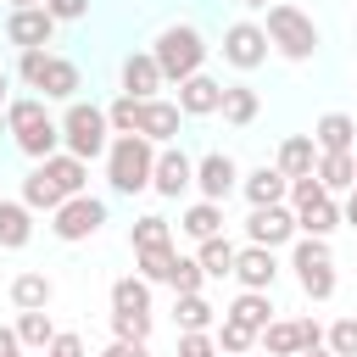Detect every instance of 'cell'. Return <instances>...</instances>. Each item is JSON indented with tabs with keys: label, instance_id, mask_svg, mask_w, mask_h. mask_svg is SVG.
I'll return each mask as SVG.
<instances>
[{
	"label": "cell",
	"instance_id": "5b68a950",
	"mask_svg": "<svg viewBox=\"0 0 357 357\" xmlns=\"http://www.w3.org/2000/svg\"><path fill=\"white\" fill-rule=\"evenodd\" d=\"M17 73H22L28 89H45V100H73V95H78V67H73L67 56H50L45 45H39V50H22Z\"/></svg>",
	"mask_w": 357,
	"mask_h": 357
},
{
	"label": "cell",
	"instance_id": "44dd1931",
	"mask_svg": "<svg viewBox=\"0 0 357 357\" xmlns=\"http://www.w3.org/2000/svg\"><path fill=\"white\" fill-rule=\"evenodd\" d=\"M284 178H301V173H312L318 167V145H312V134H290L284 145H279V162H273Z\"/></svg>",
	"mask_w": 357,
	"mask_h": 357
},
{
	"label": "cell",
	"instance_id": "60d3db41",
	"mask_svg": "<svg viewBox=\"0 0 357 357\" xmlns=\"http://www.w3.org/2000/svg\"><path fill=\"white\" fill-rule=\"evenodd\" d=\"M284 195H290V206L301 212V206H312V201H324L329 190L318 184V173H301V178H290V190H284Z\"/></svg>",
	"mask_w": 357,
	"mask_h": 357
},
{
	"label": "cell",
	"instance_id": "ac0fdd59",
	"mask_svg": "<svg viewBox=\"0 0 357 357\" xmlns=\"http://www.w3.org/2000/svg\"><path fill=\"white\" fill-rule=\"evenodd\" d=\"M178 106L173 100H139V134L151 139V145H167L173 134H178Z\"/></svg>",
	"mask_w": 357,
	"mask_h": 357
},
{
	"label": "cell",
	"instance_id": "7a4b0ae2",
	"mask_svg": "<svg viewBox=\"0 0 357 357\" xmlns=\"http://www.w3.org/2000/svg\"><path fill=\"white\" fill-rule=\"evenodd\" d=\"M151 167H156V145L145 134H117L106 145V178L117 195H139L151 190Z\"/></svg>",
	"mask_w": 357,
	"mask_h": 357
},
{
	"label": "cell",
	"instance_id": "f907efd6",
	"mask_svg": "<svg viewBox=\"0 0 357 357\" xmlns=\"http://www.w3.org/2000/svg\"><path fill=\"white\" fill-rule=\"evenodd\" d=\"M296 357H335L329 346H312V351H296Z\"/></svg>",
	"mask_w": 357,
	"mask_h": 357
},
{
	"label": "cell",
	"instance_id": "7402d4cb",
	"mask_svg": "<svg viewBox=\"0 0 357 357\" xmlns=\"http://www.w3.org/2000/svg\"><path fill=\"white\" fill-rule=\"evenodd\" d=\"M318 184L335 195V190H351L357 184V162H351V151H318Z\"/></svg>",
	"mask_w": 357,
	"mask_h": 357
},
{
	"label": "cell",
	"instance_id": "4316f807",
	"mask_svg": "<svg viewBox=\"0 0 357 357\" xmlns=\"http://www.w3.org/2000/svg\"><path fill=\"white\" fill-rule=\"evenodd\" d=\"M201 251H195V262H201V273L206 279H229L234 273V245L223 240V234H212V240H195Z\"/></svg>",
	"mask_w": 357,
	"mask_h": 357
},
{
	"label": "cell",
	"instance_id": "bcb514c9",
	"mask_svg": "<svg viewBox=\"0 0 357 357\" xmlns=\"http://www.w3.org/2000/svg\"><path fill=\"white\" fill-rule=\"evenodd\" d=\"M296 340H301V351L324 346V329H318V318H296Z\"/></svg>",
	"mask_w": 357,
	"mask_h": 357
},
{
	"label": "cell",
	"instance_id": "5bb4252c",
	"mask_svg": "<svg viewBox=\"0 0 357 357\" xmlns=\"http://www.w3.org/2000/svg\"><path fill=\"white\" fill-rule=\"evenodd\" d=\"M218 100H223V84L218 78H206V73H190V78H178V112L184 117H206V112H218Z\"/></svg>",
	"mask_w": 357,
	"mask_h": 357
},
{
	"label": "cell",
	"instance_id": "681fc988",
	"mask_svg": "<svg viewBox=\"0 0 357 357\" xmlns=\"http://www.w3.org/2000/svg\"><path fill=\"white\" fill-rule=\"evenodd\" d=\"M346 223L357 229V184H351V201H346Z\"/></svg>",
	"mask_w": 357,
	"mask_h": 357
},
{
	"label": "cell",
	"instance_id": "4dcf8cb0",
	"mask_svg": "<svg viewBox=\"0 0 357 357\" xmlns=\"http://www.w3.org/2000/svg\"><path fill=\"white\" fill-rule=\"evenodd\" d=\"M335 223H340L335 195H324V201H312V206H301V212H296V229H301V234H318V240H324Z\"/></svg>",
	"mask_w": 357,
	"mask_h": 357
},
{
	"label": "cell",
	"instance_id": "11a10c76",
	"mask_svg": "<svg viewBox=\"0 0 357 357\" xmlns=\"http://www.w3.org/2000/svg\"><path fill=\"white\" fill-rule=\"evenodd\" d=\"M0 134H6V106H0Z\"/></svg>",
	"mask_w": 357,
	"mask_h": 357
},
{
	"label": "cell",
	"instance_id": "30bf717a",
	"mask_svg": "<svg viewBox=\"0 0 357 357\" xmlns=\"http://www.w3.org/2000/svg\"><path fill=\"white\" fill-rule=\"evenodd\" d=\"M245 240L251 245H284V240H296V212L284 206V201H273V206H251V218H245Z\"/></svg>",
	"mask_w": 357,
	"mask_h": 357
},
{
	"label": "cell",
	"instance_id": "db71d44e",
	"mask_svg": "<svg viewBox=\"0 0 357 357\" xmlns=\"http://www.w3.org/2000/svg\"><path fill=\"white\" fill-rule=\"evenodd\" d=\"M17 6H45V0H11V11H17Z\"/></svg>",
	"mask_w": 357,
	"mask_h": 357
},
{
	"label": "cell",
	"instance_id": "d6986e66",
	"mask_svg": "<svg viewBox=\"0 0 357 357\" xmlns=\"http://www.w3.org/2000/svg\"><path fill=\"white\" fill-rule=\"evenodd\" d=\"M312 145H318V151H351V145H357V123H351L346 112H324V117L312 123Z\"/></svg>",
	"mask_w": 357,
	"mask_h": 357
},
{
	"label": "cell",
	"instance_id": "c3c4849f",
	"mask_svg": "<svg viewBox=\"0 0 357 357\" xmlns=\"http://www.w3.org/2000/svg\"><path fill=\"white\" fill-rule=\"evenodd\" d=\"M0 357H22V340H17V329H6V324H0Z\"/></svg>",
	"mask_w": 357,
	"mask_h": 357
},
{
	"label": "cell",
	"instance_id": "8d00e7d4",
	"mask_svg": "<svg viewBox=\"0 0 357 357\" xmlns=\"http://www.w3.org/2000/svg\"><path fill=\"white\" fill-rule=\"evenodd\" d=\"M201 279H206V273H201V262L173 251V262H167V279H162V284H173L178 296H195V290H201Z\"/></svg>",
	"mask_w": 357,
	"mask_h": 357
},
{
	"label": "cell",
	"instance_id": "4fadbf2b",
	"mask_svg": "<svg viewBox=\"0 0 357 357\" xmlns=\"http://www.w3.org/2000/svg\"><path fill=\"white\" fill-rule=\"evenodd\" d=\"M240 184V167H234V156H223V151H206L201 162H195V190H201V201H229V190Z\"/></svg>",
	"mask_w": 357,
	"mask_h": 357
},
{
	"label": "cell",
	"instance_id": "484cf974",
	"mask_svg": "<svg viewBox=\"0 0 357 357\" xmlns=\"http://www.w3.org/2000/svg\"><path fill=\"white\" fill-rule=\"evenodd\" d=\"M223 318H234V324H245V329H262V324L273 318V301H268V290H240Z\"/></svg>",
	"mask_w": 357,
	"mask_h": 357
},
{
	"label": "cell",
	"instance_id": "2e32d148",
	"mask_svg": "<svg viewBox=\"0 0 357 357\" xmlns=\"http://www.w3.org/2000/svg\"><path fill=\"white\" fill-rule=\"evenodd\" d=\"M162 84H167V78H162V67H156V56H151V50L123 61V95H134V100H156V89H162Z\"/></svg>",
	"mask_w": 357,
	"mask_h": 357
},
{
	"label": "cell",
	"instance_id": "7c38bea8",
	"mask_svg": "<svg viewBox=\"0 0 357 357\" xmlns=\"http://www.w3.org/2000/svg\"><path fill=\"white\" fill-rule=\"evenodd\" d=\"M190 184H195V162H190V156H184L178 145H167V151H156V167H151V190L173 201V195H184Z\"/></svg>",
	"mask_w": 357,
	"mask_h": 357
},
{
	"label": "cell",
	"instance_id": "cb8c5ba5",
	"mask_svg": "<svg viewBox=\"0 0 357 357\" xmlns=\"http://www.w3.org/2000/svg\"><path fill=\"white\" fill-rule=\"evenodd\" d=\"M28 240H33L28 206H22V201H0V245H6V251H22Z\"/></svg>",
	"mask_w": 357,
	"mask_h": 357
},
{
	"label": "cell",
	"instance_id": "836d02e7",
	"mask_svg": "<svg viewBox=\"0 0 357 357\" xmlns=\"http://www.w3.org/2000/svg\"><path fill=\"white\" fill-rule=\"evenodd\" d=\"M112 312H151V284L145 279H117L112 284Z\"/></svg>",
	"mask_w": 357,
	"mask_h": 357
},
{
	"label": "cell",
	"instance_id": "ab89813d",
	"mask_svg": "<svg viewBox=\"0 0 357 357\" xmlns=\"http://www.w3.org/2000/svg\"><path fill=\"white\" fill-rule=\"evenodd\" d=\"M151 335V312H112V340H145Z\"/></svg>",
	"mask_w": 357,
	"mask_h": 357
},
{
	"label": "cell",
	"instance_id": "7dc6e473",
	"mask_svg": "<svg viewBox=\"0 0 357 357\" xmlns=\"http://www.w3.org/2000/svg\"><path fill=\"white\" fill-rule=\"evenodd\" d=\"M95 357H151V351H145V340H112V346L95 351Z\"/></svg>",
	"mask_w": 357,
	"mask_h": 357
},
{
	"label": "cell",
	"instance_id": "d590c367",
	"mask_svg": "<svg viewBox=\"0 0 357 357\" xmlns=\"http://www.w3.org/2000/svg\"><path fill=\"white\" fill-rule=\"evenodd\" d=\"M212 329H218V335H212L218 351H229V357H245V351L257 346V329H245V324H234V318H218Z\"/></svg>",
	"mask_w": 357,
	"mask_h": 357
},
{
	"label": "cell",
	"instance_id": "6da1fadb",
	"mask_svg": "<svg viewBox=\"0 0 357 357\" xmlns=\"http://www.w3.org/2000/svg\"><path fill=\"white\" fill-rule=\"evenodd\" d=\"M6 134L17 139V151L22 156H33V162H45L56 145H61V123L45 112V100H6Z\"/></svg>",
	"mask_w": 357,
	"mask_h": 357
},
{
	"label": "cell",
	"instance_id": "d6a6232c",
	"mask_svg": "<svg viewBox=\"0 0 357 357\" xmlns=\"http://www.w3.org/2000/svg\"><path fill=\"white\" fill-rule=\"evenodd\" d=\"M128 245L134 251H156V245H173V229H167V218H134V229H128Z\"/></svg>",
	"mask_w": 357,
	"mask_h": 357
},
{
	"label": "cell",
	"instance_id": "ffe728a7",
	"mask_svg": "<svg viewBox=\"0 0 357 357\" xmlns=\"http://www.w3.org/2000/svg\"><path fill=\"white\" fill-rule=\"evenodd\" d=\"M218 112H223V123L245 128V123H257L262 100H257V89H251V84H223V100H218Z\"/></svg>",
	"mask_w": 357,
	"mask_h": 357
},
{
	"label": "cell",
	"instance_id": "8992f818",
	"mask_svg": "<svg viewBox=\"0 0 357 357\" xmlns=\"http://www.w3.org/2000/svg\"><path fill=\"white\" fill-rule=\"evenodd\" d=\"M61 139H67V151H73L78 162H95V156L106 151V112L89 106V100H73L67 117H61Z\"/></svg>",
	"mask_w": 357,
	"mask_h": 357
},
{
	"label": "cell",
	"instance_id": "74e56055",
	"mask_svg": "<svg viewBox=\"0 0 357 357\" xmlns=\"http://www.w3.org/2000/svg\"><path fill=\"white\" fill-rule=\"evenodd\" d=\"M106 128H117V134H139V100H134V95H117V100L106 106Z\"/></svg>",
	"mask_w": 357,
	"mask_h": 357
},
{
	"label": "cell",
	"instance_id": "f35d334b",
	"mask_svg": "<svg viewBox=\"0 0 357 357\" xmlns=\"http://www.w3.org/2000/svg\"><path fill=\"white\" fill-rule=\"evenodd\" d=\"M167 262H173V245H156V251H134V268L145 284H162L167 279Z\"/></svg>",
	"mask_w": 357,
	"mask_h": 357
},
{
	"label": "cell",
	"instance_id": "e575fe53",
	"mask_svg": "<svg viewBox=\"0 0 357 357\" xmlns=\"http://www.w3.org/2000/svg\"><path fill=\"white\" fill-rule=\"evenodd\" d=\"M17 340H22V346H33V351H45V346L56 340V324H50V312H45V307L22 312V318H17Z\"/></svg>",
	"mask_w": 357,
	"mask_h": 357
},
{
	"label": "cell",
	"instance_id": "b9f144b4",
	"mask_svg": "<svg viewBox=\"0 0 357 357\" xmlns=\"http://www.w3.org/2000/svg\"><path fill=\"white\" fill-rule=\"evenodd\" d=\"M324 340H329V351H335V357H357V318H340Z\"/></svg>",
	"mask_w": 357,
	"mask_h": 357
},
{
	"label": "cell",
	"instance_id": "3957f363",
	"mask_svg": "<svg viewBox=\"0 0 357 357\" xmlns=\"http://www.w3.org/2000/svg\"><path fill=\"white\" fill-rule=\"evenodd\" d=\"M268 45H279V56H290V61H312V50H318V28H312V17L307 11H296V6H284V0H273L268 6Z\"/></svg>",
	"mask_w": 357,
	"mask_h": 357
},
{
	"label": "cell",
	"instance_id": "f6af8a7d",
	"mask_svg": "<svg viewBox=\"0 0 357 357\" xmlns=\"http://www.w3.org/2000/svg\"><path fill=\"white\" fill-rule=\"evenodd\" d=\"M45 357H84V340H78V335L67 329V335H56V340L45 346Z\"/></svg>",
	"mask_w": 357,
	"mask_h": 357
},
{
	"label": "cell",
	"instance_id": "83f0119b",
	"mask_svg": "<svg viewBox=\"0 0 357 357\" xmlns=\"http://www.w3.org/2000/svg\"><path fill=\"white\" fill-rule=\"evenodd\" d=\"M50 296H56V284H50L45 273H17V279H11V301H17V312L50 307Z\"/></svg>",
	"mask_w": 357,
	"mask_h": 357
},
{
	"label": "cell",
	"instance_id": "9a60e30c",
	"mask_svg": "<svg viewBox=\"0 0 357 357\" xmlns=\"http://www.w3.org/2000/svg\"><path fill=\"white\" fill-rule=\"evenodd\" d=\"M273 273H279V262H273L268 245H245V251H234V279H240L245 290H273Z\"/></svg>",
	"mask_w": 357,
	"mask_h": 357
},
{
	"label": "cell",
	"instance_id": "ba28073f",
	"mask_svg": "<svg viewBox=\"0 0 357 357\" xmlns=\"http://www.w3.org/2000/svg\"><path fill=\"white\" fill-rule=\"evenodd\" d=\"M50 218H56V223H50V229H56V240L78 245V240L100 234V223H106V201H95V195H67Z\"/></svg>",
	"mask_w": 357,
	"mask_h": 357
},
{
	"label": "cell",
	"instance_id": "d4e9b609",
	"mask_svg": "<svg viewBox=\"0 0 357 357\" xmlns=\"http://www.w3.org/2000/svg\"><path fill=\"white\" fill-rule=\"evenodd\" d=\"M178 229H184L190 240H212V234H223V201H195V206L178 218Z\"/></svg>",
	"mask_w": 357,
	"mask_h": 357
},
{
	"label": "cell",
	"instance_id": "f5cc1de1",
	"mask_svg": "<svg viewBox=\"0 0 357 357\" xmlns=\"http://www.w3.org/2000/svg\"><path fill=\"white\" fill-rule=\"evenodd\" d=\"M6 84H11V78H6V67H0V106H6Z\"/></svg>",
	"mask_w": 357,
	"mask_h": 357
},
{
	"label": "cell",
	"instance_id": "9f6ffc18",
	"mask_svg": "<svg viewBox=\"0 0 357 357\" xmlns=\"http://www.w3.org/2000/svg\"><path fill=\"white\" fill-rule=\"evenodd\" d=\"M351 162H357V145H351Z\"/></svg>",
	"mask_w": 357,
	"mask_h": 357
},
{
	"label": "cell",
	"instance_id": "8fae6325",
	"mask_svg": "<svg viewBox=\"0 0 357 357\" xmlns=\"http://www.w3.org/2000/svg\"><path fill=\"white\" fill-rule=\"evenodd\" d=\"M50 33H56V17H50L45 6H17V11L6 17V39H11L17 50H39V45H50Z\"/></svg>",
	"mask_w": 357,
	"mask_h": 357
},
{
	"label": "cell",
	"instance_id": "603a6c76",
	"mask_svg": "<svg viewBox=\"0 0 357 357\" xmlns=\"http://www.w3.org/2000/svg\"><path fill=\"white\" fill-rule=\"evenodd\" d=\"M245 201L251 206H273V201H284V190H290V178L279 173V167H257V173H245Z\"/></svg>",
	"mask_w": 357,
	"mask_h": 357
},
{
	"label": "cell",
	"instance_id": "f546056e",
	"mask_svg": "<svg viewBox=\"0 0 357 357\" xmlns=\"http://www.w3.org/2000/svg\"><path fill=\"white\" fill-rule=\"evenodd\" d=\"M61 201H67V195H61V190H56V184H50L39 167L22 178V206H28V212H56Z\"/></svg>",
	"mask_w": 357,
	"mask_h": 357
},
{
	"label": "cell",
	"instance_id": "f1b7e54d",
	"mask_svg": "<svg viewBox=\"0 0 357 357\" xmlns=\"http://www.w3.org/2000/svg\"><path fill=\"white\" fill-rule=\"evenodd\" d=\"M257 346H262L268 357H296V351H301V340H296V324H290V318H268V324L257 329Z\"/></svg>",
	"mask_w": 357,
	"mask_h": 357
},
{
	"label": "cell",
	"instance_id": "277c9868",
	"mask_svg": "<svg viewBox=\"0 0 357 357\" xmlns=\"http://www.w3.org/2000/svg\"><path fill=\"white\" fill-rule=\"evenodd\" d=\"M151 56H156V67H162V78H167V84H178V78H190V73H201V61H206V45H201V33H195V28H184V22H173V28H162V33H156V45H151Z\"/></svg>",
	"mask_w": 357,
	"mask_h": 357
},
{
	"label": "cell",
	"instance_id": "52a82bcc",
	"mask_svg": "<svg viewBox=\"0 0 357 357\" xmlns=\"http://www.w3.org/2000/svg\"><path fill=\"white\" fill-rule=\"evenodd\" d=\"M290 268H296V279H301V290H307L312 301H329V296H335V257H329V240H318V234L296 240Z\"/></svg>",
	"mask_w": 357,
	"mask_h": 357
},
{
	"label": "cell",
	"instance_id": "ee69618b",
	"mask_svg": "<svg viewBox=\"0 0 357 357\" xmlns=\"http://www.w3.org/2000/svg\"><path fill=\"white\" fill-rule=\"evenodd\" d=\"M45 11H50L56 22H78V17L89 11V0H45Z\"/></svg>",
	"mask_w": 357,
	"mask_h": 357
},
{
	"label": "cell",
	"instance_id": "816d5d0a",
	"mask_svg": "<svg viewBox=\"0 0 357 357\" xmlns=\"http://www.w3.org/2000/svg\"><path fill=\"white\" fill-rule=\"evenodd\" d=\"M240 6H245V11H268L273 0H240Z\"/></svg>",
	"mask_w": 357,
	"mask_h": 357
},
{
	"label": "cell",
	"instance_id": "9c48e42d",
	"mask_svg": "<svg viewBox=\"0 0 357 357\" xmlns=\"http://www.w3.org/2000/svg\"><path fill=\"white\" fill-rule=\"evenodd\" d=\"M223 61L240 67V73L262 67V61H268V33H262L257 22H229V28H223Z\"/></svg>",
	"mask_w": 357,
	"mask_h": 357
},
{
	"label": "cell",
	"instance_id": "1f68e13d",
	"mask_svg": "<svg viewBox=\"0 0 357 357\" xmlns=\"http://www.w3.org/2000/svg\"><path fill=\"white\" fill-rule=\"evenodd\" d=\"M173 318H178V335H184V329H212V324H218V307H212V301L195 290V296H178Z\"/></svg>",
	"mask_w": 357,
	"mask_h": 357
},
{
	"label": "cell",
	"instance_id": "e0dca14e",
	"mask_svg": "<svg viewBox=\"0 0 357 357\" xmlns=\"http://www.w3.org/2000/svg\"><path fill=\"white\" fill-rule=\"evenodd\" d=\"M39 173L61 190V195H84V178H89V162H78L73 151H50L45 162H39Z\"/></svg>",
	"mask_w": 357,
	"mask_h": 357
},
{
	"label": "cell",
	"instance_id": "7bdbcfd3",
	"mask_svg": "<svg viewBox=\"0 0 357 357\" xmlns=\"http://www.w3.org/2000/svg\"><path fill=\"white\" fill-rule=\"evenodd\" d=\"M178 357H218V340L206 329H184L178 335Z\"/></svg>",
	"mask_w": 357,
	"mask_h": 357
}]
</instances>
